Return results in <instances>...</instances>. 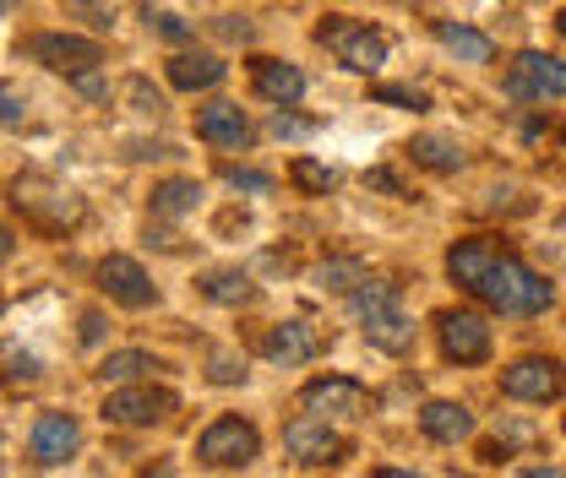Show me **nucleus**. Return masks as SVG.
<instances>
[{
    "label": "nucleus",
    "mask_w": 566,
    "mask_h": 478,
    "mask_svg": "<svg viewBox=\"0 0 566 478\" xmlns=\"http://www.w3.org/2000/svg\"><path fill=\"white\" fill-rule=\"evenodd\" d=\"M469 294L485 299V305L501 310V316H539V310L551 305V283H545L539 273H528L523 262L501 256V251H495V262L485 267V277H480Z\"/></svg>",
    "instance_id": "nucleus-1"
},
{
    "label": "nucleus",
    "mask_w": 566,
    "mask_h": 478,
    "mask_svg": "<svg viewBox=\"0 0 566 478\" xmlns=\"http://www.w3.org/2000/svg\"><path fill=\"white\" fill-rule=\"evenodd\" d=\"M316 39H322L349 71H365V76L381 71V61H387V39H381L370 22H354V17H322Z\"/></svg>",
    "instance_id": "nucleus-2"
},
{
    "label": "nucleus",
    "mask_w": 566,
    "mask_h": 478,
    "mask_svg": "<svg viewBox=\"0 0 566 478\" xmlns=\"http://www.w3.org/2000/svg\"><path fill=\"white\" fill-rule=\"evenodd\" d=\"M256 452H262V435L245 418H212L197 440V463L208 468H251Z\"/></svg>",
    "instance_id": "nucleus-3"
},
{
    "label": "nucleus",
    "mask_w": 566,
    "mask_h": 478,
    "mask_svg": "<svg viewBox=\"0 0 566 478\" xmlns=\"http://www.w3.org/2000/svg\"><path fill=\"white\" fill-rule=\"evenodd\" d=\"M506 93L523 98V104H545V98H566V61L556 55H539V50H523L512 71H506Z\"/></svg>",
    "instance_id": "nucleus-4"
},
{
    "label": "nucleus",
    "mask_w": 566,
    "mask_h": 478,
    "mask_svg": "<svg viewBox=\"0 0 566 478\" xmlns=\"http://www.w3.org/2000/svg\"><path fill=\"white\" fill-rule=\"evenodd\" d=\"M283 446H289V457L300 463V468H333V463H344V452H349V440L327 424V418H294L289 429H283Z\"/></svg>",
    "instance_id": "nucleus-5"
},
{
    "label": "nucleus",
    "mask_w": 566,
    "mask_h": 478,
    "mask_svg": "<svg viewBox=\"0 0 566 478\" xmlns=\"http://www.w3.org/2000/svg\"><path fill=\"white\" fill-rule=\"evenodd\" d=\"M175 413V392L164 386H120L104 397V418L109 424H126V429H147V424H164Z\"/></svg>",
    "instance_id": "nucleus-6"
},
{
    "label": "nucleus",
    "mask_w": 566,
    "mask_h": 478,
    "mask_svg": "<svg viewBox=\"0 0 566 478\" xmlns=\"http://www.w3.org/2000/svg\"><path fill=\"white\" fill-rule=\"evenodd\" d=\"M436 332H441V353L458 359V364L491 359V327H485V316H474V310H441V316H436Z\"/></svg>",
    "instance_id": "nucleus-7"
},
{
    "label": "nucleus",
    "mask_w": 566,
    "mask_h": 478,
    "mask_svg": "<svg viewBox=\"0 0 566 478\" xmlns=\"http://www.w3.org/2000/svg\"><path fill=\"white\" fill-rule=\"evenodd\" d=\"M33 61L61 76H82V71L104 66V44L82 39V33H44V39H33Z\"/></svg>",
    "instance_id": "nucleus-8"
},
{
    "label": "nucleus",
    "mask_w": 566,
    "mask_h": 478,
    "mask_svg": "<svg viewBox=\"0 0 566 478\" xmlns=\"http://www.w3.org/2000/svg\"><path fill=\"white\" fill-rule=\"evenodd\" d=\"M562 386H566V375L556 359H517V364L501 375V392L517 397V403H556Z\"/></svg>",
    "instance_id": "nucleus-9"
},
{
    "label": "nucleus",
    "mask_w": 566,
    "mask_h": 478,
    "mask_svg": "<svg viewBox=\"0 0 566 478\" xmlns=\"http://www.w3.org/2000/svg\"><path fill=\"white\" fill-rule=\"evenodd\" d=\"M11 202L22 206L28 217H39L44 229H66V223L82 217V202L71 191H61V185H44V180H17L11 185Z\"/></svg>",
    "instance_id": "nucleus-10"
},
{
    "label": "nucleus",
    "mask_w": 566,
    "mask_h": 478,
    "mask_svg": "<svg viewBox=\"0 0 566 478\" xmlns=\"http://www.w3.org/2000/svg\"><path fill=\"white\" fill-rule=\"evenodd\" d=\"M300 403H305V413H316V418H359V413L370 408L365 386H359V381H349V375L311 381V386L300 392Z\"/></svg>",
    "instance_id": "nucleus-11"
},
{
    "label": "nucleus",
    "mask_w": 566,
    "mask_h": 478,
    "mask_svg": "<svg viewBox=\"0 0 566 478\" xmlns=\"http://www.w3.org/2000/svg\"><path fill=\"white\" fill-rule=\"evenodd\" d=\"M98 283H104V294H109L115 305H126V310H147V305L158 299L153 277L142 273L132 256H104V262H98Z\"/></svg>",
    "instance_id": "nucleus-12"
},
{
    "label": "nucleus",
    "mask_w": 566,
    "mask_h": 478,
    "mask_svg": "<svg viewBox=\"0 0 566 478\" xmlns=\"http://www.w3.org/2000/svg\"><path fill=\"white\" fill-rule=\"evenodd\" d=\"M76 440H82V429H76V418H71V413H44V418L33 424L28 457H33L39 468H61L71 452H76Z\"/></svg>",
    "instance_id": "nucleus-13"
},
{
    "label": "nucleus",
    "mask_w": 566,
    "mask_h": 478,
    "mask_svg": "<svg viewBox=\"0 0 566 478\" xmlns=\"http://www.w3.org/2000/svg\"><path fill=\"white\" fill-rule=\"evenodd\" d=\"M197 137L212 141V147H245L251 141V120L240 104H208L197 115Z\"/></svg>",
    "instance_id": "nucleus-14"
},
{
    "label": "nucleus",
    "mask_w": 566,
    "mask_h": 478,
    "mask_svg": "<svg viewBox=\"0 0 566 478\" xmlns=\"http://www.w3.org/2000/svg\"><path fill=\"white\" fill-rule=\"evenodd\" d=\"M251 82H256V93H262L268 104H279V109H289V104L305 93V76H300V66H289V61H251Z\"/></svg>",
    "instance_id": "nucleus-15"
},
{
    "label": "nucleus",
    "mask_w": 566,
    "mask_h": 478,
    "mask_svg": "<svg viewBox=\"0 0 566 478\" xmlns=\"http://www.w3.org/2000/svg\"><path fill=\"white\" fill-rule=\"evenodd\" d=\"M268 359L273 364H305V359H316V348H322V338L305 327V321H283V327H273L268 332Z\"/></svg>",
    "instance_id": "nucleus-16"
},
{
    "label": "nucleus",
    "mask_w": 566,
    "mask_h": 478,
    "mask_svg": "<svg viewBox=\"0 0 566 478\" xmlns=\"http://www.w3.org/2000/svg\"><path fill=\"white\" fill-rule=\"evenodd\" d=\"M420 429L430 435V440H469L474 435V413L463 408V403H424L420 413Z\"/></svg>",
    "instance_id": "nucleus-17"
},
{
    "label": "nucleus",
    "mask_w": 566,
    "mask_h": 478,
    "mask_svg": "<svg viewBox=\"0 0 566 478\" xmlns=\"http://www.w3.org/2000/svg\"><path fill=\"white\" fill-rule=\"evenodd\" d=\"M359 332L376 342V348H387V353H403L409 342H415V321L392 305V310H376V316H365L359 321Z\"/></svg>",
    "instance_id": "nucleus-18"
},
{
    "label": "nucleus",
    "mask_w": 566,
    "mask_h": 478,
    "mask_svg": "<svg viewBox=\"0 0 566 478\" xmlns=\"http://www.w3.org/2000/svg\"><path fill=\"white\" fill-rule=\"evenodd\" d=\"M491 262H495V245H485V240H463V245H452V251H447V273H452L458 288H474V283L485 277Z\"/></svg>",
    "instance_id": "nucleus-19"
},
{
    "label": "nucleus",
    "mask_w": 566,
    "mask_h": 478,
    "mask_svg": "<svg viewBox=\"0 0 566 478\" xmlns=\"http://www.w3.org/2000/svg\"><path fill=\"white\" fill-rule=\"evenodd\" d=\"M223 71L229 66H223L218 55H175V61H169V82L186 87V93H197V87H218Z\"/></svg>",
    "instance_id": "nucleus-20"
},
{
    "label": "nucleus",
    "mask_w": 566,
    "mask_h": 478,
    "mask_svg": "<svg viewBox=\"0 0 566 478\" xmlns=\"http://www.w3.org/2000/svg\"><path fill=\"white\" fill-rule=\"evenodd\" d=\"M436 39L458 55V61H469V66H485L491 61V39L485 33H474V28H458V22H436Z\"/></svg>",
    "instance_id": "nucleus-21"
},
{
    "label": "nucleus",
    "mask_w": 566,
    "mask_h": 478,
    "mask_svg": "<svg viewBox=\"0 0 566 478\" xmlns=\"http://www.w3.org/2000/svg\"><path fill=\"white\" fill-rule=\"evenodd\" d=\"M409 152H415V163H420V169H436V174L463 169V147H458L452 137H415L409 141Z\"/></svg>",
    "instance_id": "nucleus-22"
},
{
    "label": "nucleus",
    "mask_w": 566,
    "mask_h": 478,
    "mask_svg": "<svg viewBox=\"0 0 566 478\" xmlns=\"http://www.w3.org/2000/svg\"><path fill=\"white\" fill-rule=\"evenodd\" d=\"M202 196V185L197 180H164L158 191H153V212L158 217H180V212H191Z\"/></svg>",
    "instance_id": "nucleus-23"
},
{
    "label": "nucleus",
    "mask_w": 566,
    "mask_h": 478,
    "mask_svg": "<svg viewBox=\"0 0 566 478\" xmlns=\"http://www.w3.org/2000/svg\"><path fill=\"white\" fill-rule=\"evenodd\" d=\"M392 305H398V288H392V283H370V277H365L359 288H349V310L359 321L376 316V310H392Z\"/></svg>",
    "instance_id": "nucleus-24"
},
{
    "label": "nucleus",
    "mask_w": 566,
    "mask_h": 478,
    "mask_svg": "<svg viewBox=\"0 0 566 478\" xmlns=\"http://www.w3.org/2000/svg\"><path fill=\"white\" fill-rule=\"evenodd\" d=\"M202 294L218 305H245L251 299V277L245 273H208L202 277Z\"/></svg>",
    "instance_id": "nucleus-25"
},
{
    "label": "nucleus",
    "mask_w": 566,
    "mask_h": 478,
    "mask_svg": "<svg viewBox=\"0 0 566 478\" xmlns=\"http://www.w3.org/2000/svg\"><path fill=\"white\" fill-rule=\"evenodd\" d=\"M147 370H158V364H153L147 353H137V348H126V353H109L98 375H104V381H137V375H147Z\"/></svg>",
    "instance_id": "nucleus-26"
},
{
    "label": "nucleus",
    "mask_w": 566,
    "mask_h": 478,
    "mask_svg": "<svg viewBox=\"0 0 566 478\" xmlns=\"http://www.w3.org/2000/svg\"><path fill=\"white\" fill-rule=\"evenodd\" d=\"M316 288H359L365 283V267L359 262H322L316 273H311Z\"/></svg>",
    "instance_id": "nucleus-27"
},
{
    "label": "nucleus",
    "mask_w": 566,
    "mask_h": 478,
    "mask_svg": "<svg viewBox=\"0 0 566 478\" xmlns=\"http://www.w3.org/2000/svg\"><path fill=\"white\" fill-rule=\"evenodd\" d=\"M289 174H294V185L311 191V196H327V191H333V169H322L316 158H294Z\"/></svg>",
    "instance_id": "nucleus-28"
},
{
    "label": "nucleus",
    "mask_w": 566,
    "mask_h": 478,
    "mask_svg": "<svg viewBox=\"0 0 566 478\" xmlns=\"http://www.w3.org/2000/svg\"><path fill=\"white\" fill-rule=\"evenodd\" d=\"M153 33L169 39V44H191V39H197V22H186V17H175V11H158V17H153Z\"/></svg>",
    "instance_id": "nucleus-29"
},
{
    "label": "nucleus",
    "mask_w": 566,
    "mask_h": 478,
    "mask_svg": "<svg viewBox=\"0 0 566 478\" xmlns=\"http://www.w3.org/2000/svg\"><path fill=\"white\" fill-rule=\"evenodd\" d=\"M229 185L251 191V196H273V174H262V169H229Z\"/></svg>",
    "instance_id": "nucleus-30"
},
{
    "label": "nucleus",
    "mask_w": 566,
    "mask_h": 478,
    "mask_svg": "<svg viewBox=\"0 0 566 478\" xmlns=\"http://www.w3.org/2000/svg\"><path fill=\"white\" fill-rule=\"evenodd\" d=\"M212 381H218V386H234V381H245V359L212 353Z\"/></svg>",
    "instance_id": "nucleus-31"
},
{
    "label": "nucleus",
    "mask_w": 566,
    "mask_h": 478,
    "mask_svg": "<svg viewBox=\"0 0 566 478\" xmlns=\"http://www.w3.org/2000/svg\"><path fill=\"white\" fill-rule=\"evenodd\" d=\"M376 98L381 104H403V109H424V93H415V87H376Z\"/></svg>",
    "instance_id": "nucleus-32"
},
{
    "label": "nucleus",
    "mask_w": 566,
    "mask_h": 478,
    "mask_svg": "<svg viewBox=\"0 0 566 478\" xmlns=\"http://www.w3.org/2000/svg\"><path fill=\"white\" fill-rule=\"evenodd\" d=\"M365 185H370V191H387V196H403V180H398L392 169H370Z\"/></svg>",
    "instance_id": "nucleus-33"
},
{
    "label": "nucleus",
    "mask_w": 566,
    "mask_h": 478,
    "mask_svg": "<svg viewBox=\"0 0 566 478\" xmlns=\"http://www.w3.org/2000/svg\"><path fill=\"white\" fill-rule=\"evenodd\" d=\"M132 98H137V109L142 115H164V98H158V93H153V87H147V82H132Z\"/></svg>",
    "instance_id": "nucleus-34"
},
{
    "label": "nucleus",
    "mask_w": 566,
    "mask_h": 478,
    "mask_svg": "<svg viewBox=\"0 0 566 478\" xmlns=\"http://www.w3.org/2000/svg\"><path fill=\"white\" fill-rule=\"evenodd\" d=\"M218 33L234 39V44H245V39H251V22H245V17H218Z\"/></svg>",
    "instance_id": "nucleus-35"
},
{
    "label": "nucleus",
    "mask_w": 566,
    "mask_h": 478,
    "mask_svg": "<svg viewBox=\"0 0 566 478\" xmlns=\"http://www.w3.org/2000/svg\"><path fill=\"white\" fill-rule=\"evenodd\" d=\"M6 364H11V375H22V381H33V375H39V359H33V353H17V348H11V353H6Z\"/></svg>",
    "instance_id": "nucleus-36"
},
{
    "label": "nucleus",
    "mask_w": 566,
    "mask_h": 478,
    "mask_svg": "<svg viewBox=\"0 0 566 478\" xmlns=\"http://www.w3.org/2000/svg\"><path fill=\"white\" fill-rule=\"evenodd\" d=\"M273 137H311V126L305 120H294V115H273Z\"/></svg>",
    "instance_id": "nucleus-37"
},
{
    "label": "nucleus",
    "mask_w": 566,
    "mask_h": 478,
    "mask_svg": "<svg viewBox=\"0 0 566 478\" xmlns=\"http://www.w3.org/2000/svg\"><path fill=\"white\" fill-rule=\"evenodd\" d=\"M104 338V321L98 316H82V342H98Z\"/></svg>",
    "instance_id": "nucleus-38"
},
{
    "label": "nucleus",
    "mask_w": 566,
    "mask_h": 478,
    "mask_svg": "<svg viewBox=\"0 0 566 478\" xmlns=\"http://www.w3.org/2000/svg\"><path fill=\"white\" fill-rule=\"evenodd\" d=\"M17 120H22V98L6 87V126H17Z\"/></svg>",
    "instance_id": "nucleus-39"
},
{
    "label": "nucleus",
    "mask_w": 566,
    "mask_h": 478,
    "mask_svg": "<svg viewBox=\"0 0 566 478\" xmlns=\"http://www.w3.org/2000/svg\"><path fill=\"white\" fill-rule=\"evenodd\" d=\"M556 28H562V33H566V11H562V17H556Z\"/></svg>",
    "instance_id": "nucleus-40"
},
{
    "label": "nucleus",
    "mask_w": 566,
    "mask_h": 478,
    "mask_svg": "<svg viewBox=\"0 0 566 478\" xmlns=\"http://www.w3.org/2000/svg\"><path fill=\"white\" fill-rule=\"evenodd\" d=\"M562 234H566V217H562Z\"/></svg>",
    "instance_id": "nucleus-41"
}]
</instances>
